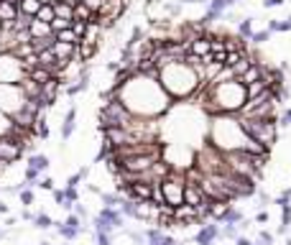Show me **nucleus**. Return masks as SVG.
<instances>
[{
  "label": "nucleus",
  "instance_id": "nucleus-43",
  "mask_svg": "<svg viewBox=\"0 0 291 245\" xmlns=\"http://www.w3.org/2000/svg\"><path fill=\"white\" fill-rule=\"evenodd\" d=\"M235 3H240V0H235Z\"/></svg>",
  "mask_w": 291,
  "mask_h": 245
},
{
  "label": "nucleus",
  "instance_id": "nucleus-22",
  "mask_svg": "<svg viewBox=\"0 0 291 245\" xmlns=\"http://www.w3.org/2000/svg\"><path fill=\"white\" fill-rule=\"evenodd\" d=\"M271 36H273V34H271L268 29H263V31H255V34L250 36V44H253V46H263L266 41H271Z\"/></svg>",
  "mask_w": 291,
  "mask_h": 245
},
{
  "label": "nucleus",
  "instance_id": "nucleus-37",
  "mask_svg": "<svg viewBox=\"0 0 291 245\" xmlns=\"http://www.w3.org/2000/svg\"><path fill=\"white\" fill-rule=\"evenodd\" d=\"M118 69H120V62H110V64H107V72H112V74L118 72Z\"/></svg>",
  "mask_w": 291,
  "mask_h": 245
},
{
  "label": "nucleus",
  "instance_id": "nucleus-36",
  "mask_svg": "<svg viewBox=\"0 0 291 245\" xmlns=\"http://www.w3.org/2000/svg\"><path fill=\"white\" fill-rule=\"evenodd\" d=\"M182 6H199V3H210V0H179Z\"/></svg>",
  "mask_w": 291,
  "mask_h": 245
},
{
  "label": "nucleus",
  "instance_id": "nucleus-35",
  "mask_svg": "<svg viewBox=\"0 0 291 245\" xmlns=\"http://www.w3.org/2000/svg\"><path fill=\"white\" fill-rule=\"evenodd\" d=\"M286 31H291V16L281 21V34H286Z\"/></svg>",
  "mask_w": 291,
  "mask_h": 245
},
{
  "label": "nucleus",
  "instance_id": "nucleus-20",
  "mask_svg": "<svg viewBox=\"0 0 291 245\" xmlns=\"http://www.w3.org/2000/svg\"><path fill=\"white\" fill-rule=\"evenodd\" d=\"M54 11H56V16L64 18V21H74V6H72V3H67V0H64V3H56V6H54Z\"/></svg>",
  "mask_w": 291,
  "mask_h": 245
},
{
  "label": "nucleus",
  "instance_id": "nucleus-8",
  "mask_svg": "<svg viewBox=\"0 0 291 245\" xmlns=\"http://www.w3.org/2000/svg\"><path fill=\"white\" fill-rule=\"evenodd\" d=\"M23 156V146L18 141H13L11 135H0V161L13 163Z\"/></svg>",
  "mask_w": 291,
  "mask_h": 245
},
{
  "label": "nucleus",
  "instance_id": "nucleus-30",
  "mask_svg": "<svg viewBox=\"0 0 291 245\" xmlns=\"http://www.w3.org/2000/svg\"><path fill=\"white\" fill-rule=\"evenodd\" d=\"M46 166H49V158H46V156H34V158H31V169L44 171Z\"/></svg>",
  "mask_w": 291,
  "mask_h": 245
},
{
  "label": "nucleus",
  "instance_id": "nucleus-9",
  "mask_svg": "<svg viewBox=\"0 0 291 245\" xmlns=\"http://www.w3.org/2000/svg\"><path fill=\"white\" fill-rule=\"evenodd\" d=\"M184 204H189V207H202V204H207V194L202 192L199 186H194V184H187V189H184Z\"/></svg>",
  "mask_w": 291,
  "mask_h": 245
},
{
  "label": "nucleus",
  "instance_id": "nucleus-7",
  "mask_svg": "<svg viewBox=\"0 0 291 245\" xmlns=\"http://www.w3.org/2000/svg\"><path fill=\"white\" fill-rule=\"evenodd\" d=\"M159 158H164V153H140V156L123 158L120 161V171H149Z\"/></svg>",
  "mask_w": 291,
  "mask_h": 245
},
{
  "label": "nucleus",
  "instance_id": "nucleus-4",
  "mask_svg": "<svg viewBox=\"0 0 291 245\" xmlns=\"http://www.w3.org/2000/svg\"><path fill=\"white\" fill-rule=\"evenodd\" d=\"M135 120V115L125 107V102L118 97L107 100L102 107H100V128H130Z\"/></svg>",
  "mask_w": 291,
  "mask_h": 245
},
{
  "label": "nucleus",
  "instance_id": "nucleus-6",
  "mask_svg": "<svg viewBox=\"0 0 291 245\" xmlns=\"http://www.w3.org/2000/svg\"><path fill=\"white\" fill-rule=\"evenodd\" d=\"M26 92L21 85H0V110H3L6 115H16L21 107L26 105Z\"/></svg>",
  "mask_w": 291,
  "mask_h": 245
},
{
  "label": "nucleus",
  "instance_id": "nucleus-21",
  "mask_svg": "<svg viewBox=\"0 0 291 245\" xmlns=\"http://www.w3.org/2000/svg\"><path fill=\"white\" fill-rule=\"evenodd\" d=\"M253 21H255V18H240V23H238V36H240V39H248V41H250V36L255 34V31H253Z\"/></svg>",
  "mask_w": 291,
  "mask_h": 245
},
{
  "label": "nucleus",
  "instance_id": "nucleus-19",
  "mask_svg": "<svg viewBox=\"0 0 291 245\" xmlns=\"http://www.w3.org/2000/svg\"><path fill=\"white\" fill-rule=\"evenodd\" d=\"M31 44H34L36 54H41V51H46V49H54V44H56V34H49V36H44V39H34Z\"/></svg>",
  "mask_w": 291,
  "mask_h": 245
},
{
  "label": "nucleus",
  "instance_id": "nucleus-18",
  "mask_svg": "<svg viewBox=\"0 0 291 245\" xmlns=\"http://www.w3.org/2000/svg\"><path fill=\"white\" fill-rule=\"evenodd\" d=\"M18 11L23 16H34L36 18V13L41 11V3H39V0H18Z\"/></svg>",
  "mask_w": 291,
  "mask_h": 245
},
{
  "label": "nucleus",
  "instance_id": "nucleus-41",
  "mask_svg": "<svg viewBox=\"0 0 291 245\" xmlns=\"http://www.w3.org/2000/svg\"><path fill=\"white\" fill-rule=\"evenodd\" d=\"M238 245H250V242H248V240H240V242H238Z\"/></svg>",
  "mask_w": 291,
  "mask_h": 245
},
{
  "label": "nucleus",
  "instance_id": "nucleus-1",
  "mask_svg": "<svg viewBox=\"0 0 291 245\" xmlns=\"http://www.w3.org/2000/svg\"><path fill=\"white\" fill-rule=\"evenodd\" d=\"M120 100L135 118H149V120H159L164 113H169L174 102L159 79L140 77V74L130 77L120 87Z\"/></svg>",
  "mask_w": 291,
  "mask_h": 245
},
{
  "label": "nucleus",
  "instance_id": "nucleus-31",
  "mask_svg": "<svg viewBox=\"0 0 291 245\" xmlns=\"http://www.w3.org/2000/svg\"><path fill=\"white\" fill-rule=\"evenodd\" d=\"M266 29H268L271 34H281V18H271Z\"/></svg>",
  "mask_w": 291,
  "mask_h": 245
},
{
  "label": "nucleus",
  "instance_id": "nucleus-38",
  "mask_svg": "<svg viewBox=\"0 0 291 245\" xmlns=\"http://www.w3.org/2000/svg\"><path fill=\"white\" fill-rule=\"evenodd\" d=\"M26 179H31V181L39 179V171H36V169H28V171H26Z\"/></svg>",
  "mask_w": 291,
  "mask_h": 245
},
{
  "label": "nucleus",
  "instance_id": "nucleus-13",
  "mask_svg": "<svg viewBox=\"0 0 291 245\" xmlns=\"http://www.w3.org/2000/svg\"><path fill=\"white\" fill-rule=\"evenodd\" d=\"M28 79H34L36 85H41V87H44L49 79H54V72H51V69H46V67H34L31 72H28Z\"/></svg>",
  "mask_w": 291,
  "mask_h": 245
},
{
  "label": "nucleus",
  "instance_id": "nucleus-11",
  "mask_svg": "<svg viewBox=\"0 0 291 245\" xmlns=\"http://www.w3.org/2000/svg\"><path fill=\"white\" fill-rule=\"evenodd\" d=\"M210 51H212V41L207 39V34L189 44V54H194V57H205V54H210Z\"/></svg>",
  "mask_w": 291,
  "mask_h": 245
},
{
  "label": "nucleus",
  "instance_id": "nucleus-3",
  "mask_svg": "<svg viewBox=\"0 0 291 245\" xmlns=\"http://www.w3.org/2000/svg\"><path fill=\"white\" fill-rule=\"evenodd\" d=\"M238 123H240V128H243V133L248 135V138L258 141L268 151L278 138V123L276 120H258V118H240L238 115Z\"/></svg>",
  "mask_w": 291,
  "mask_h": 245
},
{
  "label": "nucleus",
  "instance_id": "nucleus-26",
  "mask_svg": "<svg viewBox=\"0 0 291 245\" xmlns=\"http://www.w3.org/2000/svg\"><path fill=\"white\" fill-rule=\"evenodd\" d=\"M182 8H184V6L179 3V0H174V3H166V6H164V11H166L169 18H179V16H182Z\"/></svg>",
  "mask_w": 291,
  "mask_h": 245
},
{
  "label": "nucleus",
  "instance_id": "nucleus-17",
  "mask_svg": "<svg viewBox=\"0 0 291 245\" xmlns=\"http://www.w3.org/2000/svg\"><path fill=\"white\" fill-rule=\"evenodd\" d=\"M74 21H84V23H95V11H90L84 3L74 6Z\"/></svg>",
  "mask_w": 291,
  "mask_h": 245
},
{
  "label": "nucleus",
  "instance_id": "nucleus-16",
  "mask_svg": "<svg viewBox=\"0 0 291 245\" xmlns=\"http://www.w3.org/2000/svg\"><path fill=\"white\" fill-rule=\"evenodd\" d=\"M268 90H271V85H268L266 79H260V82H253V85L245 87V97L248 100H255V97H260V95L268 92Z\"/></svg>",
  "mask_w": 291,
  "mask_h": 245
},
{
  "label": "nucleus",
  "instance_id": "nucleus-14",
  "mask_svg": "<svg viewBox=\"0 0 291 245\" xmlns=\"http://www.w3.org/2000/svg\"><path fill=\"white\" fill-rule=\"evenodd\" d=\"M74 120H77V107H69L64 120H62V138H69V135L74 133V125H77Z\"/></svg>",
  "mask_w": 291,
  "mask_h": 245
},
{
  "label": "nucleus",
  "instance_id": "nucleus-39",
  "mask_svg": "<svg viewBox=\"0 0 291 245\" xmlns=\"http://www.w3.org/2000/svg\"><path fill=\"white\" fill-rule=\"evenodd\" d=\"M3 31H8V26H6V21H3V18H0V34H3Z\"/></svg>",
  "mask_w": 291,
  "mask_h": 245
},
{
  "label": "nucleus",
  "instance_id": "nucleus-29",
  "mask_svg": "<svg viewBox=\"0 0 291 245\" xmlns=\"http://www.w3.org/2000/svg\"><path fill=\"white\" fill-rule=\"evenodd\" d=\"M56 41H67V44H79V39L74 36V31H72V29H67V31H59V34H56Z\"/></svg>",
  "mask_w": 291,
  "mask_h": 245
},
{
  "label": "nucleus",
  "instance_id": "nucleus-10",
  "mask_svg": "<svg viewBox=\"0 0 291 245\" xmlns=\"http://www.w3.org/2000/svg\"><path fill=\"white\" fill-rule=\"evenodd\" d=\"M18 16H21V11H18V6H16V3H8V0H0V18L6 21V26H8V29H13V23L18 21Z\"/></svg>",
  "mask_w": 291,
  "mask_h": 245
},
{
  "label": "nucleus",
  "instance_id": "nucleus-25",
  "mask_svg": "<svg viewBox=\"0 0 291 245\" xmlns=\"http://www.w3.org/2000/svg\"><path fill=\"white\" fill-rule=\"evenodd\" d=\"M72 31H74V36L82 41V39L87 36V31H90V23H84V21H74V23H72Z\"/></svg>",
  "mask_w": 291,
  "mask_h": 245
},
{
  "label": "nucleus",
  "instance_id": "nucleus-2",
  "mask_svg": "<svg viewBox=\"0 0 291 245\" xmlns=\"http://www.w3.org/2000/svg\"><path fill=\"white\" fill-rule=\"evenodd\" d=\"M159 82L164 85V90L169 92V97H171L174 102L192 97V95L202 87L199 74H197L187 62H177V64L164 67L161 74H159Z\"/></svg>",
  "mask_w": 291,
  "mask_h": 245
},
{
  "label": "nucleus",
  "instance_id": "nucleus-34",
  "mask_svg": "<svg viewBox=\"0 0 291 245\" xmlns=\"http://www.w3.org/2000/svg\"><path fill=\"white\" fill-rule=\"evenodd\" d=\"M278 125H283V128H286V125H291V107H288V110L281 115V123H278Z\"/></svg>",
  "mask_w": 291,
  "mask_h": 245
},
{
  "label": "nucleus",
  "instance_id": "nucleus-5",
  "mask_svg": "<svg viewBox=\"0 0 291 245\" xmlns=\"http://www.w3.org/2000/svg\"><path fill=\"white\" fill-rule=\"evenodd\" d=\"M28 77L23 59H18L13 51H0V85H21Z\"/></svg>",
  "mask_w": 291,
  "mask_h": 245
},
{
  "label": "nucleus",
  "instance_id": "nucleus-42",
  "mask_svg": "<svg viewBox=\"0 0 291 245\" xmlns=\"http://www.w3.org/2000/svg\"><path fill=\"white\" fill-rule=\"evenodd\" d=\"M51 3H54V6H56V3H64V0H51Z\"/></svg>",
  "mask_w": 291,
  "mask_h": 245
},
{
  "label": "nucleus",
  "instance_id": "nucleus-32",
  "mask_svg": "<svg viewBox=\"0 0 291 245\" xmlns=\"http://www.w3.org/2000/svg\"><path fill=\"white\" fill-rule=\"evenodd\" d=\"M82 3H84L87 8H90V11H95V13H97V11L102 8V3H105V0H82Z\"/></svg>",
  "mask_w": 291,
  "mask_h": 245
},
{
  "label": "nucleus",
  "instance_id": "nucleus-27",
  "mask_svg": "<svg viewBox=\"0 0 291 245\" xmlns=\"http://www.w3.org/2000/svg\"><path fill=\"white\" fill-rule=\"evenodd\" d=\"M34 135L39 138H49V125H46V118H39L36 125H34Z\"/></svg>",
  "mask_w": 291,
  "mask_h": 245
},
{
  "label": "nucleus",
  "instance_id": "nucleus-12",
  "mask_svg": "<svg viewBox=\"0 0 291 245\" xmlns=\"http://www.w3.org/2000/svg\"><path fill=\"white\" fill-rule=\"evenodd\" d=\"M263 79V62H255V64H250L248 67V72L240 77V82L248 87V85H253V82H260Z\"/></svg>",
  "mask_w": 291,
  "mask_h": 245
},
{
  "label": "nucleus",
  "instance_id": "nucleus-28",
  "mask_svg": "<svg viewBox=\"0 0 291 245\" xmlns=\"http://www.w3.org/2000/svg\"><path fill=\"white\" fill-rule=\"evenodd\" d=\"M207 6H210V8H217V11L225 13V11H230L232 6H235V0H210Z\"/></svg>",
  "mask_w": 291,
  "mask_h": 245
},
{
  "label": "nucleus",
  "instance_id": "nucleus-40",
  "mask_svg": "<svg viewBox=\"0 0 291 245\" xmlns=\"http://www.w3.org/2000/svg\"><path fill=\"white\" fill-rule=\"evenodd\" d=\"M39 3H41V6H54L51 0H39Z\"/></svg>",
  "mask_w": 291,
  "mask_h": 245
},
{
  "label": "nucleus",
  "instance_id": "nucleus-23",
  "mask_svg": "<svg viewBox=\"0 0 291 245\" xmlns=\"http://www.w3.org/2000/svg\"><path fill=\"white\" fill-rule=\"evenodd\" d=\"M36 18H39V21H44V23H51V21L56 18V11H54V6H41V11L36 13Z\"/></svg>",
  "mask_w": 291,
  "mask_h": 245
},
{
  "label": "nucleus",
  "instance_id": "nucleus-24",
  "mask_svg": "<svg viewBox=\"0 0 291 245\" xmlns=\"http://www.w3.org/2000/svg\"><path fill=\"white\" fill-rule=\"evenodd\" d=\"M72 23H74V21H64V18H59V16H56V18L51 21V31H54V34L67 31V29H72Z\"/></svg>",
  "mask_w": 291,
  "mask_h": 245
},
{
  "label": "nucleus",
  "instance_id": "nucleus-15",
  "mask_svg": "<svg viewBox=\"0 0 291 245\" xmlns=\"http://www.w3.org/2000/svg\"><path fill=\"white\" fill-rule=\"evenodd\" d=\"M28 34H31V39H44V36H49V34H54V31H51V23H44V21L34 18V23H31V29H28Z\"/></svg>",
  "mask_w": 291,
  "mask_h": 245
},
{
  "label": "nucleus",
  "instance_id": "nucleus-33",
  "mask_svg": "<svg viewBox=\"0 0 291 245\" xmlns=\"http://www.w3.org/2000/svg\"><path fill=\"white\" fill-rule=\"evenodd\" d=\"M283 0H263V8H281Z\"/></svg>",
  "mask_w": 291,
  "mask_h": 245
}]
</instances>
